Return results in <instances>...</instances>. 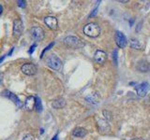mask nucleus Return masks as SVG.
I'll use <instances>...</instances> for the list:
<instances>
[{
    "label": "nucleus",
    "mask_w": 150,
    "mask_h": 140,
    "mask_svg": "<svg viewBox=\"0 0 150 140\" xmlns=\"http://www.w3.org/2000/svg\"><path fill=\"white\" fill-rule=\"evenodd\" d=\"M83 33L87 36L90 37H97L100 34V28L97 23L95 22H90L83 27Z\"/></svg>",
    "instance_id": "f257e3e1"
},
{
    "label": "nucleus",
    "mask_w": 150,
    "mask_h": 140,
    "mask_svg": "<svg viewBox=\"0 0 150 140\" xmlns=\"http://www.w3.org/2000/svg\"><path fill=\"white\" fill-rule=\"evenodd\" d=\"M64 44L67 47H69V48H71V49H80L84 46L83 42L81 39L78 38L76 36H69L67 37H65Z\"/></svg>",
    "instance_id": "f03ea898"
},
{
    "label": "nucleus",
    "mask_w": 150,
    "mask_h": 140,
    "mask_svg": "<svg viewBox=\"0 0 150 140\" xmlns=\"http://www.w3.org/2000/svg\"><path fill=\"white\" fill-rule=\"evenodd\" d=\"M47 65L50 68L58 71V70H60L61 66H62V62H61V60L56 55L52 54L47 59Z\"/></svg>",
    "instance_id": "7ed1b4c3"
},
{
    "label": "nucleus",
    "mask_w": 150,
    "mask_h": 140,
    "mask_svg": "<svg viewBox=\"0 0 150 140\" xmlns=\"http://www.w3.org/2000/svg\"><path fill=\"white\" fill-rule=\"evenodd\" d=\"M31 36L36 41H41L43 40L45 36L44 30L40 26H34L31 29Z\"/></svg>",
    "instance_id": "20e7f679"
},
{
    "label": "nucleus",
    "mask_w": 150,
    "mask_h": 140,
    "mask_svg": "<svg viewBox=\"0 0 150 140\" xmlns=\"http://www.w3.org/2000/svg\"><path fill=\"white\" fill-rule=\"evenodd\" d=\"M21 70L25 75L33 76V75H35L37 73V66L32 63H26L22 65Z\"/></svg>",
    "instance_id": "39448f33"
},
{
    "label": "nucleus",
    "mask_w": 150,
    "mask_h": 140,
    "mask_svg": "<svg viewBox=\"0 0 150 140\" xmlns=\"http://www.w3.org/2000/svg\"><path fill=\"white\" fill-rule=\"evenodd\" d=\"M23 24L20 19H17V20L13 22V36H20L23 33Z\"/></svg>",
    "instance_id": "423d86ee"
},
{
    "label": "nucleus",
    "mask_w": 150,
    "mask_h": 140,
    "mask_svg": "<svg viewBox=\"0 0 150 140\" xmlns=\"http://www.w3.org/2000/svg\"><path fill=\"white\" fill-rule=\"evenodd\" d=\"M115 42L119 48H121V49L125 48L127 45V38L123 35V33H121L120 31H117L115 33Z\"/></svg>",
    "instance_id": "0eeeda50"
},
{
    "label": "nucleus",
    "mask_w": 150,
    "mask_h": 140,
    "mask_svg": "<svg viewBox=\"0 0 150 140\" xmlns=\"http://www.w3.org/2000/svg\"><path fill=\"white\" fill-rule=\"evenodd\" d=\"M106 59H107V54L103 50H98L95 52V55H94V60H95V62L97 64H104Z\"/></svg>",
    "instance_id": "6e6552de"
},
{
    "label": "nucleus",
    "mask_w": 150,
    "mask_h": 140,
    "mask_svg": "<svg viewBox=\"0 0 150 140\" xmlns=\"http://www.w3.org/2000/svg\"><path fill=\"white\" fill-rule=\"evenodd\" d=\"M44 22L46 23V25L48 26L49 28L53 30H56L57 29V26H58V22H57V19L55 17L53 16H48L44 19Z\"/></svg>",
    "instance_id": "1a4fd4ad"
},
{
    "label": "nucleus",
    "mask_w": 150,
    "mask_h": 140,
    "mask_svg": "<svg viewBox=\"0 0 150 140\" xmlns=\"http://www.w3.org/2000/svg\"><path fill=\"white\" fill-rule=\"evenodd\" d=\"M97 120H98V128L100 130V132L101 134H105L107 132H109L111 129L109 123L105 120L102 119H97Z\"/></svg>",
    "instance_id": "9d476101"
},
{
    "label": "nucleus",
    "mask_w": 150,
    "mask_h": 140,
    "mask_svg": "<svg viewBox=\"0 0 150 140\" xmlns=\"http://www.w3.org/2000/svg\"><path fill=\"white\" fill-rule=\"evenodd\" d=\"M136 92H137V94L140 97H144L146 95L147 91H148V83L146 82H143L139 84L138 86H136Z\"/></svg>",
    "instance_id": "9b49d317"
},
{
    "label": "nucleus",
    "mask_w": 150,
    "mask_h": 140,
    "mask_svg": "<svg viewBox=\"0 0 150 140\" xmlns=\"http://www.w3.org/2000/svg\"><path fill=\"white\" fill-rule=\"evenodd\" d=\"M35 106H36V97L28 96L25 102V108L27 111H31L35 108Z\"/></svg>",
    "instance_id": "f8f14e48"
},
{
    "label": "nucleus",
    "mask_w": 150,
    "mask_h": 140,
    "mask_svg": "<svg viewBox=\"0 0 150 140\" xmlns=\"http://www.w3.org/2000/svg\"><path fill=\"white\" fill-rule=\"evenodd\" d=\"M2 94H3L4 96L8 97V99H11V100L14 103V104H16L19 107H21V106H22V104H21L20 100L18 99V97H17L15 94H14V93H12V92H8V91H4Z\"/></svg>",
    "instance_id": "ddd939ff"
},
{
    "label": "nucleus",
    "mask_w": 150,
    "mask_h": 140,
    "mask_svg": "<svg viewBox=\"0 0 150 140\" xmlns=\"http://www.w3.org/2000/svg\"><path fill=\"white\" fill-rule=\"evenodd\" d=\"M65 106H66V101L64 98H58V99L54 100L53 103H52V106L55 109L63 108Z\"/></svg>",
    "instance_id": "4468645a"
},
{
    "label": "nucleus",
    "mask_w": 150,
    "mask_h": 140,
    "mask_svg": "<svg viewBox=\"0 0 150 140\" xmlns=\"http://www.w3.org/2000/svg\"><path fill=\"white\" fill-rule=\"evenodd\" d=\"M72 135L76 137H83L86 135V130L83 127H77L72 131Z\"/></svg>",
    "instance_id": "2eb2a0df"
},
{
    "label": "nucleus",
    "mask_w": 150,
    "mask_h": 140,
    "mask_svg": "<svg viewBox=\"0 0 150 140\" xmlns=\"http://www.w3.org/2000/svg\"><path fill=\"white\" fill-rule=\"evenodd\" d=\"M86 100L91 103V104H98L100 102V96H98V93H91V94L86 97Z\"/></svg>",
    "instance_id": "dca6fc26"
},
{
    "label": "nucleus",
    "mask_w": 150,
    "mask_h": 140,
    "mask_svg": "<svg viewBox=\"0 0 150 140\" xmlns=\"http://www.w3.org/2000/svg\"><path fill=\"white\" fill-rule=\"evenodd\" d=\"M137 69L141 72H147L150 70V64L148 62H145V61H144V62H141L138 64Z\"/></svg>",
    "instance_id": "f3484780"
},
{
    "label": "nucleus",
    "mask_w": 150,
    "mask_h": 140,
    "mask_svg": "<svg viewBox=\"0 0 150 140\" xmlns=\"http://www.w3.org/2000/svg\"><path fill=\"white\" fill-rule=\"evenodd\" d=\"M130 46L131 48H133L135 50H142V46L136 39H132L130 41Z\"/></svg>",
    "instance_id": "a211bd4d"
},
{
    "label": "nucleus",
    "mask_w": 150,
    "mask_h": 140,
    "mask_svg": "<svg viewBox=\"0 0 150 140\" xmlns=\"http://www.w3.org/2000/svg\"><path fill=\"white\" fill-rule=\"evenodd\" d=\"M35 107L37 108L38 112H40L42 110V106H41V101L40 98H36V106Z\"/></svg>",
    "instance_id": "6ab92c4d"
},
{
    "label": "nucleus",
    "mask_w": 150,
    "mask_h": 140,
    "mask_svg": "<svg viewBox=\"0 0 150 140\" xmlns=\"http://www.w3.org/2000/svg\"><path fill=\"white\" fill-rule=\"evenodd\" d=\"M54 45V43H51L48 47H46V48H45V50H43V51H42V53H41V56H40V57L42 58V56H43V54H44V52H45V51H47V50H49L51 48H52V47H53Z\"/></svg>",
    "instance_id": "aec40b11"
},
{
    "label": "nucleus",
    "mask_w": 150,
    "mask_h": 140,
    "mask_svg": "<svg viewBox=\"0 0 150 140\" xmlns=\"http://www.w3.org/2000/svg\"><path fill=\"white\" fill-rule=\"evenodd\" d=\"M23 140H35V138L32 134H26L25 136L23 138Z\"/></svg>",
    "instance_id": "412c9836"
},
{
    "label": "nucleus",
    "mask_w": 150,
    "mask_h": 140,
    "mask_svg": "<svg viewBox=\"0 0 150 140\" xmlns=\"http://www.w3.org/2000/svg\"><path fill=\"white\" fill-rule=\"evenodd\" d=\"M18 6L20 8H25V1H23V0H19L18 1Z\"/></svg>",
    "instance_id": "4be33fe9"
},
{
    "label": "nucleus",
    "mask_w": 150,
    "mask_h": 140,
    "mask_svg": "<svg viewBox=\"0 0 150 140\" xmlns=\"http://www.w3.org/2000/svg\"><path fill=\"white\" fill-rule=\"evenodd\" d=\"M36 47H37V45L36 44H34V45H33L32 47H31V48H30V50H29V53L31 54V53H33V51H34V49L36 48Z\"/></svg>",
    "instance_id": "5701e85b"
},
{
    "label": "nucleus",
    "mask_w": 150,
    "mask_h": 140,
    "mask_svg": "<svg viewBox=\"0 0 150 140\" xmlns=\"http://www.w3.org/2000/svg\"><path fill=\"white\" fill-rule=\"evenodd\" d=\"M2 11H3V8H2V6L0 5V14L2 13Z\"/></svg>",
    "instance_id": "b1692460"
},
{
    "label": "nucleus",
    "mask_w": 150,
    "mask_h": 140,
    "mask_svg": "<svg viewBox=\"0 0 150 140\" xmlns=\"http://www.w3.org/2000/svg\"><path fill=\"white\" fill-rule=\"evenodd\" d=\"M53 140H58V139H57V134H56V135H54V138H53Z\"/></svg>",
    "instance_id": "393cba45"
},
{
    "label": "nucleus",
    "mask_w": 150,
    "mask_h": 140,
    "mask_svg": "<svg viewBox=\"0 0 150 140\" xmlns=\"http://www.w3.org/2000/svg\"><path fill=\"white\" fill-rule=\"evenodd\" d=\"M131 140H144V139H142V138H132Z\"/></svg>",
    "instance_id": "a878e982"
},
{
    "label": "nucleus",
    "mask_w": 150,
    "mask_h": 140,
    "mask_svg": "<svg viewBox=\"0 0 150 140\" xmlns=\"http://www.w3.org/2000/svg\"><path fill=\"white\" fill-rule=\"evenodd\" d=\"M4 58H5V56H3V57H2V58H0V63H1V62H2V61L4 60Z\"/></svg>",
    "instance_id": "bb28decb"
}]
</instances>
